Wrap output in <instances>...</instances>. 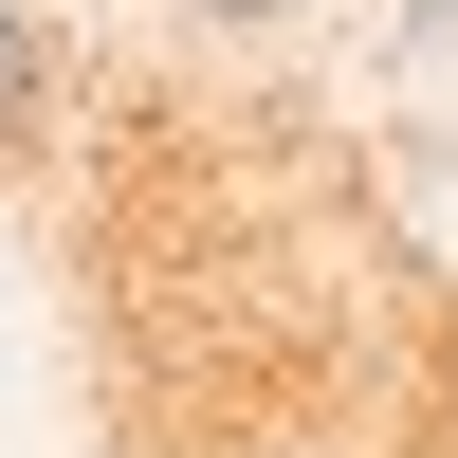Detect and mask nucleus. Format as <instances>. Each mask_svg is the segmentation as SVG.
Here are the masks:
<instances>
[{
  "label": "nucleus",
  "mask_w": 458,
  "mask_h": 458,
  "mask_svg": "<svg viewBox=\"0 0 458 458\" xmlns=\"http://www.w3.org/2000/svg\"><path fill=\"white\" fill-rule=\"evenodd\" d=\"M183 19H202V37H276L293 0H183Z\"/></svg>",
  "instance_id": "f257e3e1"
},
{
  "label": "nucleus",
  "mask_w": 458,
  "mask_h": 458,
  "mask_svg": "<svg viewBox=\"0 0 458 458\" xmlns=\"http://www.w3.org/2000/svg\"><path fill=\"white\" fill-rule=\"evenodd\" d=\"M0 110H19V19H0Z\"/></svg>",
  "instance_id": "f03ea898"
}]
</instances>
